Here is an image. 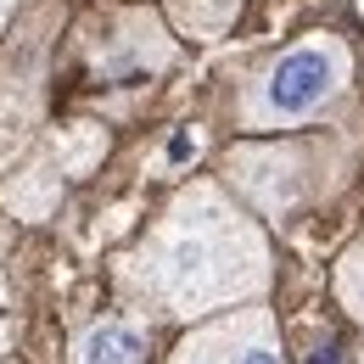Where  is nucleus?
Instances as JSON below:
<instances>
[{
  "label": "nucleus",
  "mask_w": 364,
  "mask_h": 364,
  "mask_svg": "<svg viewBox=\"0 0 364 364\" xmlns=\"http://www.w3.org/2000/svg\"><path fill=\"white\" fill-rule=\"evenodd\" d=\"M180 46L168 40L157 11H118L112 34L90 46V79L101 85H129V79H157L174 68Z\"/></svg>",
  "instance_id": "obj_6"
},
{
  "label": "nucleus",
  "mask_w": 364,
  "mask_h": 364,
  "mask_svg": "<svg viewBox=\"0 0 364 364\" xmlns=\"http://www.w3.org/2000/svg\"><path fill=\"white\" fill-rule=\"evenodd\" d=\"M17 348V303H11V286H6V269H0V359Z\"/></svg>",
  "instance_id": "obj_10"
},
{
  "label": "nucleus",
  "mask_w": 364,
  "mask_h": 364,
  "mask_svg": "<svg viewBox=\"0 0 364 364\" xmlns=\"http://www.w3.org/2000/svg\"><path fill=\"white\" fill-rule=\"evenodd\" d=\"M68 364H157V319L140 309L85 319L68 342Z\"/></svg>",
  "instance_id": "obj_7"
},
{
  "label": "nucleus",
  "mask_w": 364,
  "mask_h": 364,
  "mask_svg": "<svg viewBox=\"0 0 364 364\" xmlns=\"http://www.w3.org/2000/svg\"><path fill=\"white\" fill-rule=\"evenodd\" d=\"M118 297L157 325H196L258 303L274 286V252L258 213L225 180H185L135 247L112 258Z\"/></svg>",
  "instance_id": "obj_1"
},
{
  "label": "nucleus",
  "mask_w": 364,
  "mask_h": 364,
  "mask_svg": "<svg viewBox=\"0 0 364 364\" xmlns=\"http://www.w3.org/2000/svg\"><path fill=\"white\" fill-rule=\"evenodd\" d=\"M168 364H286L274 309L258 297V303L225 309V314H213V319H196L174 342Z\"/></svg>",
  "instance_id": "obj_5"
},
{
  "label": "nucleus",
  "mask_w": 364,
  "mask_h": 364,
  "mask_svg": "<svg viewBox=\"0 0 364 364\" xmlns=\"http://www.w3.org/2000/svg\"><path fill=\"white\" fill-rule=\"evenodd\" d=\"M331 286H336V303L348 309V319H353V325H364V241H353V247L336 258Z\"/></svg>",
  "instance_id": "obj_9"
},
{
  "label": "nucleus",
  "mask_w": 364,
  "mask_h": 364,
  "mask_svg": "<svg viewBox=\"0 0 364 364\" xmlns=\"http://www.w3.org/2000/svg\"><path fill=\"white\" fill-rule=\"evenodd\" d=\"M353 364H364V348H359V353H353Z\"/></svg>",
  "instance_id": "obj_12"
},
{
  "label": "nucleus",
  "mask_w": 364,
  "mask_h": 364,
  "mask_svg": "<svg viewBox=\"0 0 364 364\" xmlns=\"http://www.w3.org/2000/svg\"><path fill=\"white\" fill-rule=\"evenodd\" d=\"M0 364H6V359H0Z\"/></svg>",
  "instance_id": "obj_13"
},
{
  "label": "nucleus",
  "mask_w": 364,
  "mask_h": 364,
  "mask_svg": "<svg viewBox=\"0 0 364 364\" xmlns=\"http://www.w3.org/2000/svg\"><path fill=\"white\" fill-rule=\"evenodd\" d=\"M235 17H241V0H168V23L196 46L225 40L235 28Z\"/></svg>",
  "instance_id": "obj_8"
},
{
  "label": "nucleus",
  "mask_w": 364,
  "mask_h": 364,
  "mask_svg": "<svg viewBox=\"0 0 364 364\" xmlns=\"http://www.w3.org/2000/svg\"><path fill=\"white\" fill-rule=\"evenodd\" d=\"M353 90V46L331 28L303 34L297 46L258 62L235 90V124L247 135H286L319 124Z\"/></svg>",
  "instance_id": "obj_2"
},
{
  "label": "nucleus",
  "mask_w": 364,
  "mask_h": 364,
  "mask_svg": "<svg viewBox=\"0 0 364 364\" xmlns=\"http://www.w3.org/2000/svg\"><path fill=\"white\" fill-rule=\"evenodd\" d=\"M107 157V129L101 124H62L40 140V151L0 185V208L17 213L23 225H46L62 202L68 185L95 174V163Z\"/></svg>",
  "instance_id": "obj_4"
},
{
  "label": "nucleus",
  "mask_w": 364,
  "mask_h": 364,
  "mask_svg": "<svg viewBox=\"0 0 364 364\" xmlns=\"http://www.w3.org/2000/svg\"><path fill=\"white\" fill-rule=\"evenodd\" d=\"M331 140L325 135H286V140H241L219 157V180L269 225H286L303 202H314L319 180L331 174Z\"/></svg>",
  "instance_id": "obj_3"
},
{
  "label": "nucleus",
  "mask_w": 364,
  "mask_h": 364,
  "mask_svg": "<svg viewBox=\"0 0 364 364\" xmlns=\"http://www.w3.org/2000/svg\"><path fill=\"white\" fill-rule=\"evenodd\" d=\"M17 11V0H0V28H6V17Z\"/></svg>",
  "instance_id": "obj_11"
}]
</instances>
